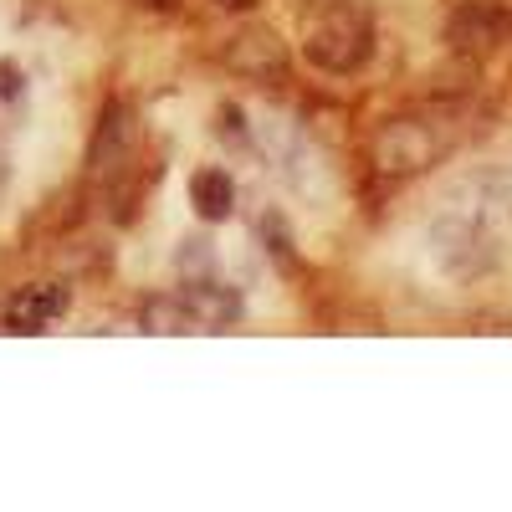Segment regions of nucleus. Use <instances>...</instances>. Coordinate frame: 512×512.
<instances>
[{"instance_id": "10", "label": "nucleus", "mask_w": 512, "mask_h": 512, "mask_svg": "<svg viewBox=\"0 0 512 512\" xmlns=\"http://www.w3.org/2000/svg\"><path fill=\"white\" fill-rule=\"evenodd\" d=\"M262 236L272 241V256L277 262H292V241H287V231H282V216L272 210V216H262Z\"/></svg>"}, {"instance_id": "9", "label": "nucleus", "mask_w": 512, "mask_h": 512, "mask_svg": "<svg viewBox=\"0 0 512 512\" xmlns=\"http://www.w3.org/2000/svg\"><path fill=\"white\" fill-rule=\"evenodd\" d=\"M139 328L164 338V333H200L195 313L185 308V297H169V292H154L139 303Z\"/></svg>"}, {"instance_id": "1", "label": "nucleus", "mask_w": 512, "mask_h": 512, "mask_svg": "<svg viewBox=\"0 0 512 512\" xmlns=\"http://www.w3.org/2000/svg\"><path fill=\"white\" fill-rule=\"evenodd\" d=\"M303 57L323 77H354L374 57V11L364 0H303Z\"/></svg>"}, {"instance_id": "12", "label": "nucleus", "mask_w": 512, "mask_h": 512, "mask_svg": "<svg viewBox=\"0 0 512 512\" xmlns=\"http://www.w3.org/2000/svg\"><path fill=\"white\" fill-rule=\"evenodd\" d=\"M221 118H226V123H221V134H226L231 144H241V139H246V134H241V108H236V103H226V108H221Z\"/></svg>"}, {"instance_id": "13", "label": "nucleus", "mask_w": 512, "mask_h": 512, "mask_svg": "<svg viewBox=\"0 0 512 512\" xmlns=\"http://www.w3.org/2000/svg\"><path fill=\"white\" fill-rule=\"evenodd\" d=\"M144 11H154V16H180L185 11V0H139Z\"/></svg>"}, {"instance_id": "8", "label": "nucleus", "mask_w": 512, "mask_h": 512, "mask_svg": "<svg viewBox=\"0 0 512 512\" xmlns=\"http://www.w3.org/2000/svg\"><path fill=\"white\" fill-rule=\"evenodd\" d=\"M190 205H195V216L210 221V226L226 221L236 210V185H231L226 169H210V164L195 169V175H190Z\"/></svg>"}, {"instance_id": "7", "label": "nucleus", "mask_w": 512, "mask_h": 512, "mask_svg": "<svg viewBox=\"0 0 512 512\" xmlns=\"http://www.w3.org/2000/svg\"><path fill=\"white\" fill-rule=\"evenodd\" d=\"M180 297H185V308L195 313L200 333L205 328H236L241 323V292L236 287H221V282L200 277V282H185Z\"/></svg>"}, {"instance_id": "5", "label": "nucleus", "mask_w": 512, "mask_h": 512, "mask_svg": "<svg viewBox=\"0 0 512 512\" xmlns=\"http://www.w3.org/2000/svg\"><path fill=\"white\" fill-rule=\"evenodd\" d=\"M512 41V6L507 0H461L446 16V47L461 57H487Z\"/></svg>"}, {"instance_id": "2", "label": "nucleus", "mask_w": 512, "mask_h": 512, "mask_svg": "<svg viewBox=\"0 0 512 512\" xmlns=\"http://www.w3.org/2000/svg\"><path fill=\"white\" fill-rule=\"evenodd\" d=\"M456 144H461L456 108H415V113H395L379 123L369 159L384 180H410V175L436 169Z\"/></svg>"}, {"instance_id": "14", "label": "nucleus", "mask_w": 512, "mask_h": 512, "mask_svg": "<svg viewBox=\"0 0 512 512\" xmlns=\"http://www.w3.org/2000/svg\"><path fill=\"white\" fill-rule=\"evenodd\" d=\"M221 11H256V0H216Z\"/></svg>"}, {"instance_id": "3", "label": "nucleus", "mask_w": 512, "mask_h": 512, "mask_svg": "<svg viewBox=\"0 0 512 512\" xmlns=\"http://www.w3.org/2000/svg\"><path fill=\"white\" fill-rule=\"evenodd\" d=\"M139 159H144L139 108L128 98H108L98 123H93V144H88V185L103 190V195H123V185L134 180Z\"/></svg>"}, {"instance_id": "11", "label": "nucleus", "mask_w": 512, "mask_h": 512, "mask_svg": "<svg viewBox=\"0 0 512 512\" xmlns=\"http://www.w3.org/2000/svg\"><path fill=\"white\" fill-rule=\"evenodd\" d=\"M21 98V67L16 62H0V103Z\"/></svg>"}, {"instance_id": "6", "label": "nucleus", "mask_w": 512, "mask_h": 512, "mask_svg": "<svg viewBox=\"0 0 512 512\" xmlns=\"http://www.w3.org/2000/svg\"><path fill=\"white\" fill-rule=\"evenodd\" d=\"M72 303V292L62 282H26L6 297V308H0V318H6L11 333H41L47 323H57Z\"/></svg>"}, {"instance_id": "4", "label": "nucleus", "mask_w": 512, "mask_h": 512, "mask_svg": "<svg viewBox=\"0 0 512 512\" xmlns=\"http://www.w3.org/2000/svg\"><path fill=\"white\" fill-rule=\"evenodd\" d=\"M221 67L241 82H262V88H277V82H287L292 72V52H287V41L262 26V21H251L241 31L226 36V47H221Z\"/></svg>"}]
</instances>
